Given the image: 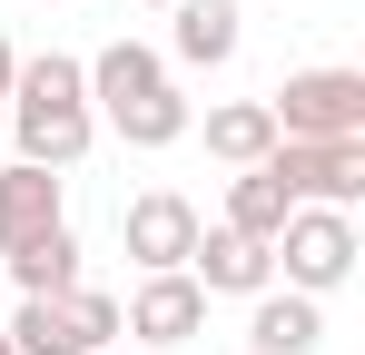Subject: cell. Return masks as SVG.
<instances>
[{
  "label": "cell",
  "instance_id": "21",
  "mask_svg": "<svg viewBox=\"0 0 365 355\" xmlns=\"http://www.w3.org/2000/svg\"><path fill=\"white\" fill-rule=\"evenodd\" d=\"M60 10H69V0H60Z\"/></svg>",
  "mask_w": 365,
  "mask_h": 355
},
{
  "label": "cell",
  "instance_id": "1",
  "mask_svg": "<svg viewBox=\"0 0 365 355\" xmlns=\"http://www.w3.org/2000/svg\"><path fill=\"white\" fill-rule=\"evenodd\" d=\"M10 148L30 158V168H79L89 148H99V109H89V59L69 50H40L20 59V79H10Z\"/></svg>",
  "mask_w": 365,
  "mask_h": 355
},
{
  "label": "cell",
  "instance_id": "10",
  "mask_svg": "<svg viewBox=\"0 0 365 355\" xmlns=\"http://www.w3.org/2000/svg\"><path fill=\"white\" fill-rule=\"evenodd\" d=\"M247 50V10L237 0H178L168 10V69H227V59Z\"/></svg>",
  "mask_w": 365,
  "mask_h": 355
},
{
  "label": "cell",
  "instance_id": "15",
  "mask_svg": "<svg viewBox=\"0 0 365 355\" xmlns=\"http://www.w3.org/2000/svg\"><path fill=\"white\" fill-rule=\"evenodd\" d=\"M287 207H297V197H287V178L257 158V168H237V178H227V217H217V227H237V237H257V247H277Z\"/></svg>",
  "mask_w": 365,
  "mask_h": 355
},
{
  "label": "cell",
  "instance_id": "6",
  "mask_svg": "<svg viewBox=\"0 0 365 355\" xmlns=\"http://www.w3.org/2000/svg\"><path fill=\"white\" fill-rule=\"evenodd\" d=\"M267 168L287 178L297 207H346V217L365 207V138H277Z\"/></svg>",
  "mask_w": 365,
  "mask_h": 355
},
{
  "label": "cell",
  "instance_id": "3",
  "mask_svg": "<svg viewBox=\"0 0 365 355\" xmlns=\"http://www.w3.org/2000/svg\"><path fill=\"white\" fill-rule=\"evenodd\" d=\"M0 326H10L20 355H109V346H119V296L79 277L69 296H20Z\"/></svg>",
  "mask_w": 365,
  "mask_h": 355
},
{
  "label": "cell",
  "instance_id": "11",
  "mask_svg": "<svg viewBox=\"0 0 365 355\" xmlns=\"http://www.w3.org/2000/svg\"><path fill=\"white\" fill-rule=\"evenodd\" d=\"M187 277H197L207 296H267V287H277V257H267L257 237H237V227H197Z\"/></svg>",
  "mask_w": 365,
  "mask_h": 355
},
{
  "label": "cell",
  "instance_id": "14",
  "mask_svg": "<svg viewBox=\"0 0 365 355\" xmlns=\"http://www.w3.org/2000/svg\"><path fill=\"white\" fill-rule=\"evenodd\" d=\"M267 148H277V109L267 99H217L207 109V158L217 168H257Z\"/></svg>",
  "mask_w": 365,
  "mask_h": 355
},
{
  "label": "cell",
  "instance_id": "20",
  "mask_svg": "<svg viewBox=\"0 0 365 355\" xmlns=\"http://www.w3.org/2000/svg\"><path fill=\"white\" fill-rule=\"evenodd\" d=\"M109 355H128V346H109Z\"/></svg>",
  "mask_w": 365,
  "mask_h": 355
},
{
  "label": "cell",
  "instance_id": "5",
  "mask_svg": "<svg viewBox=\"0 0 365 355\" xmlns=\"http://www.w3.org/2000/svg\"><path fill=\"white\" fill-rule=\"evenodd\" d=\"M277 277L297 296H336L346 277H356V217L346 207H287V227H277Z\"/></svg>",
  "mask_w": 365,
  "mask_h": 355
},
{
  "label": "cell",
  "instance_id": "13",
  "mask_svg": "<svg viewBox=\"0 0 365 355\" xmlns=\"http://www.w3.org/2000/svg\"><path fill=\"white\" fill-rule=\"evenodd\" d=\"M0 267H10V287H20V296H69L79 277H89V247H79L69 227H50V237H30V247H10Z\"/></svg>",
  "mask_w": 365,
  "mask_h": 355
},
{
  "label": "cell",
  "instance_id": "8",
  "mask_svg": "<svg viewBox=\"0 0 365 355\" xmlns=\"http://www.w3.org/2000/svg\"><path fill=\"white\" fill-rule=\"evenodd\" d=\"M119 336H138L148 355H168V346H187V336H207V287H197L187 267L138 277V287L119 296Z\"/></svg>",
  "mask_w": 365,
  "mask_h": 355
},
{
  "label": "cell",
  "instance_id": "12",
  "mask_svg": "<svg viewBox=\"0 0 365 355\" xmlns=\"http://www.w3.org/2000/svg\"><path fill=\"white\" fill-rule=\"evenodd\" d=\"M316 346H326V296H297V287L247 296V355H316Z\"/></svg>",
  "mask_w": 365,
  "mask_h": 355
},
{
  "label": "cell",
  "instance_id": "2",
  "mask_svg": "<svg viewBox=\"0 0 365 355\" xmlns=\"http://www.w3.org/2000/svg\"><path fill=\"white\" fill-rule=\"evenodd\" d=\"M89 109H99V128L128 138V148H178L187 128H197L178 69L148 50V40H109V50L89 59Z\"/></svg>",
  "mask_w": 365,
  "mask_h": 355
},
{
  "label": "cell",
  "instance_id": "17",
  "mask_svg": "<svg viewBox=\"0 0 365 355\" xmlns=\"http://www.w3.org/2000/svg\"><path fill=\"white\" fill-rule=\"evenodd\" d=\"M138 10H178V0H138Z\"/></svg>",
  "mask_w": 365,
  "mask_h": 355
},
{
  "label": "cell",
  "instance_id": "7",
  "mask_svg": "<svg viewBox=\"0 0 365 355\" xmlns=\"http://www.w3.org/2000/svg\"><path fill=\"white\" fill-rule=\"evenodd\" d=\"M197 197H178V187H138L119 207V247H128V267L138 277H168V267H187V247H197Z\"/></svg>",
  "mask_w": 365,
  "mask_h": 355
},
{
  "label": "cell",
  "instance_id": "18",
  "mask_svg": "<svg viewBox=\"0 0 365 355\" xmlns=\"http://www.w3.org/2000/svg\"><path fill=\"white\" fill-rule=\"evenodd\" d=\"M0 138H10V99H0Z\"/></svg>",
  "mask_w": 365,
  "mask_h": 355
},
{
  "label": "cell",
  "instance_id": "9",
  "mask_svg": "<svg viewBox=\"0 0 365 355\" xmlns=\"http://www.w3.org/2000/svg\"><path fill=\"white\" fill-rule=\"evenodd\" d=\"M50 227H69V178L10 158V168H0V257L30 247V237H50Z\"/></svg>",
  "mask_w": 365,
  "mask_h": 355
},
{
  "label": "cell",
  "instance_id": "16",
  "mask_svg": "<svg viewBox=\"0 0 365 355\" xmlns=\"http://www.w3.org/2000/svg\"><path fill=\"white\" fill-rule=\"evenodd\" d=\"M10 79H20V50H10V30H0V99H10Z\"/></svg>",
  "mask_w": 365,
  "mask_h": 355
},
{
  "label": "cell",
  "instance_id": "19",
  "mask_svg": "<svg viewBox=\"0 0 365 355\" xmlns=\"http://www.w3.org/2000/svg\"><path fill=\"white\" fill-rule=\"evenodd\" d=\"M0 355H20V346H10V326H0Z\"/></svg>",
  "mask_w": 365,
  "mask_h": 355
},
{
  "label": "cell",
  "instance_id": "4",
  "mask_svg": "<svg viewBox=\"0 0 365 355\" xmlns=\"http://www.w3.org/2000/svg\"><path fill=\"white\" fill-rule=\"evenodd\" d=\"M277 138H365V69L326 59V69H287L267 89Z\"/></svg>",
  "mask_w": 365,
  "mask_h": 355
}]
</instances>
